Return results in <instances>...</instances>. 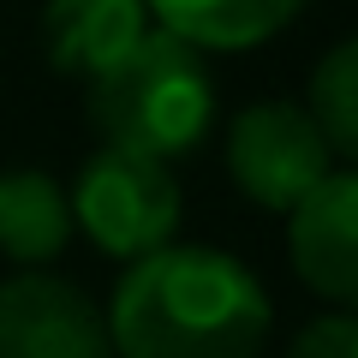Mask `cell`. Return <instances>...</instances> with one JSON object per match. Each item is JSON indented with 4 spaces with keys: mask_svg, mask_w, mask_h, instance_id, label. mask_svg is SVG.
Segmentation results:
<instances>
[{
    "mask_svg": "<svg viewBox=\"0 0 358 358\" xmlns=\"http://www.w3.org/2000/svg\"><path fill=\"white\" fill-rule=\"evenodd\" d=\"M114 358H257L275 310L239 257L215 245H179L126 263L108 299Z\"/></svg>",
    "mask_w": 358,
    "mask_h": 358,
    "instance_id": "obj_1",
    "label": "cell"
},
{
    "mask_svg": "<svg viewBox=\"0 0 358 358\" xmlns=\"http://www.w3.org/2000/svg\"><path fill=\"white\" fill-rule=\"evenodd\" d=\"M90 126L108 150L150 155L173 167L215 126V78L203 48L179 42L173 30H143L114 66L90 78Z\"/></svg>",
    "mask_w": 358,
    "mask_h": 358,
    "instance_id": "obj_2",
    "label": "cell"
},
{
    "mask_svg": "<svg viewBox=\"0 0 358 358\" xmlns=\"http://www.w3.org/2000/svg\"><path fill=\"white\" fill-rule=\"evenodd\" d=\"M72 203V227L90 233V245L120 263L162 251L179 233V179L167 162L150 155H126V150H96L78 167V185L66 192Z\"/></svg>",
    "mask_w": 358,
    "mask_h": 358,
    "instance_id": "obj_3",
    "label": "cell"
},
{
    "mask_svg": "<svg viewBox=\"0 0 358 358\" xmlns=\"http://www.w3.org/2000/svg\"><path fill=\"white\" fill-rule=\"evenodd\" d=\"M227 173L257 209L293 215L334 173V150L305 102H251L227 126Z\"/></svg>",
    "mask_w": 358,
    "mask_h": 358,
    "instance_id": "obj_4",
    "label": "cell"
},
{
    "mask_svg": "<svg viewBox=\"0 0 358 358\" xmlns=\"http://www.w3.org/2000/svg\"><path fill=\"white\" fill-rule=\"evenodd\" d=\"M0 358H114L108 317L78 281L24 268L0 281Z\"/></svg>",
    "mask_w": 358,
    "mask_h": 358,
    "instance_id": "obj_5",
    "label": "cell"
},
{
    "mask_svg": "<svg viewBox=\"0 0 358 358\" xmlns=\"http://www.w3.org/2000/svg\"><path fill=\"white\" fill-rule=\"evenodd\" d=\"M287 251L310 293L358 310V167H334L287 215Z\"/></svg>",
    "mask_w": 358,
    "mask_h": 358,
    "instance_id": "obj_6",
    "label": "cell"
},
{
    "mask_svg": "<svg viewBox=\"0 0 358 358\" xmlns=\"http://www.w3.org/2000/svg\"><path fill=\"white\" fill-rule=\"evenodd\" d=\"M143 30H150V6L143 0H48L42 6L48 66L66 78H84V84L102 66H114Z\"/></svg>",
    "mask_w": 358,
    "mask_h": 358,
    "instance_id": "obj_7",
    "label": "cell"
},
{
    "mask_svg": "<svg viewBox=\"0 0 358 358\" xmlns=\"http://www.w3.org/2000/svg\"><path fill=\"white\" fill-rule=\"evenodd\" d=\"M72 245V203L60 179L42 167H6L0 173V257L18 268H48Z\"/></svg>",
    "mask_w": 358,
    "mask_h": 358,
    "instance_id": "obj_8",
    "label": "cell"
},
{
    "mask_svg": "<svg viewBox=\"0 0 358 358\" xmlns=\"http://www.w3.org/2000/svg\"><path fill=\"white\" fill-rule=\"evenodd\" d=\"M143 6L179 42H192L203 54L209 48L233 54V48H257V42L281 36L310 0H143Z\"/></svg>",
    "mask_w": 358,
    "mask_h": 358,
    "instance_id": "obj_9",
    "label": "cell"
},
{
    "mask_svg": "<svg viewBox=\"0 0 358 358\" xmlns=\"http://www.w3.org/2000/svg\"><path fill=\"white\" fill-rule=\"evenodd\" d=\"M305 108H310V120H317V131L329 138V150L358 167V36L334 42L317 60Z\"/></svg>",
    "mask_w": 358,
    "mask_h": 358,
    "instance_id": "obj_10",
    "label": "cell"
},
{
    "mask_svg": "<svg viewBox=\"0 0 358 358\" xmlns=\"http://www.w3.org/2000/svg\"><path fill=\"white\" fill-rule=\"evenodd\" d=\"M287 358H358V310H329V317L305 322Z\"/></svg>",
    "mask_w": 358,
    "mask_h": 358,
    "instance_id": "obj_11",
    "label": "cell"
}]
</instances>
